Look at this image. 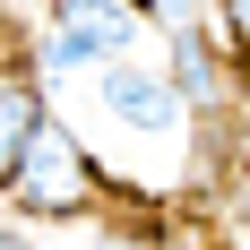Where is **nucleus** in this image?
I'll return each instance as SVG.
<instances>
[{
	"instance_id": "nucleus-1",
	"label": "nucleus",
	"mask_w": 250,
	"mask_h": 250,
	"mask_svg": "<svg viewBox=\"0 0 250 250\" xmlns=\"http://www.w3.org/2000/svg\"><path fill=\"white\" fill-rule=\"evenodd\" d=\"M138 35H147V9L138 0H52L43 43H35V78H95L112 61H138Z\"/></svg>"
},
{
	"instance_id": "nucleus-2",
	"label": "nucleus",
	"mask_w": 250,
	"mask_h": 250,
	"mask_svg": "<svg viewBox=\"0 0 250 250\" xmlns=\"http://www.w3.org/2000/svg\"><path fill=\"white\" fill-rule=\"evenodd\" d=\"M9 199L26 207V216H52V225H69V216H95L104 207V173H95V155L78 147L61 121L35 129V147H26V173Z\"/></svg>"
},
{
	"instance_id": "nucleus-3",
	"label": "nucleus",
	"mask_w": 250,
	"mask_h": 250,
	"mask_svg": "<svg viewBox=\"0 0 250 250\" xmlns=\"http://www.w3.org/2000/svg\"><path fill=\"white\" fill-rule=\"evenodd\" d=\"M95 104L121 129H138V138H173L190 121V104H181V86H173L164 61H112V69H95Z\"/></svg>"
},
{
	"instance_id": "nucleus-4",
	"label": "nucleus",
	"mask_w": 250,
	"mask_h": 250,
	"mask_svg": "<svg viewBox=\"0 0 250 250\" xmlns=\"http://www.w3.org/2000/svg\"><path fill=\"white\" fill-rule=\"evenodd\" d=\"M164 69H173V86H181V104H190V112H233V104H242V61H233L225 52V35H216V26H173V35H164Z\"/></svg>"
},
{
	"instance_id": "nucleus-5",
	"label": "nucleus",
	"mask_w": 250,
	"mask_h": 250,
	"mask_svg": "<svg viewBox=\"0 0 250 250\" xmlns=\"http://www.w3.org/2000/svg\"><path fill=\"white\" fill-rule=\"evenodd\" d=\"M43 121H52V104H43L35 61H0V190H18L26 147H35V129H43Z\"/></svg>"
},
{
	"instance_id": "nucleus-6",
	"label": "nucleus",
	"mask_w": 250,
	"mask_h": 250,
	"mask_svg": "<svg viewBox=\"0 0 250 250\" xmlns=\"http://www.w3.org/2000/svg\"><path fill=\"white\" fill-rule=\"evenodd\" d=\"M207 26L225 35V52L242 61V78H250V0H207Z\"/></svg>"
},
{
	"instance_id": "nucleus-7",
	"label": "nucleus",
	"mask_w": 250,
	"mask_h": 250,
	"mask_svg": "<svg viewBox=\"0 0 250 250\" xmlns=\"http://www.w3.org/2000/svg\"><path fill=\"white\" fill-rule=\"evenodd\" d=\"M138 9H147V26H164V35H173V26H199V18H207V0H138Z\"/></svg>"
},
{
	"instance_id": "nucleus-8",
	"label": "nucleus",
	"mask_w": 250,
	"mask_h": 250,
	"mask_svg": "<svg viewBox=\"0 0 250 250\" xmlns=\"http://www.w3.org/2000/svg\"><path fill=\"white\" fill-rule=\"evenodd\" d=\"M225 250H250V173L233 190V216H225Z\"/></svg>"
},
{
	"instance_id": "nucleus-9",
	"label": "nucleus",
	"mask_w": 250,
	"mask_h": 250,
	"mask_svg": "<svg viewBox=\"0 0 250 250\" xmlns=\"http://www.w3.org/2000/svg\"><path fill=\"white\" fill-rule=\"evenodd\" d=\"M95 250H155V242H147V233H104Z\"/></svg>"
},
{
	"instance_id": "nucleus-10",
	"label": "nucleus",
	"mask_w": 250,
	"mask_h": 250,
	"mask_svg": "<svg viewBox=\"0 0 250 250\" xmlns=\"http://www.w3.org/2000/svg\"><path fill=\"white\" fill-rule=\"evenodd\" d=\"M0 250H43V242H26V233H9V225H0Z\"/></svg>"
},
{
	"instance_id": "nucleus-11",
	"label": "nucleus",
	"mask_w": 250,
	"mask_h": 250,
	"mask_svg": "<svg viewBox=\"0 0 250 250\" xmlns=\"http://www.w3.org/2000/svg\"><path fill=\"white\" fill-rule=\"evenodd\" d=\"M242 121H250V104H242ZM242 164H250V147H242Z\"/></svg>"
},
{
	"instance_id": "nucleus-12",
	"label": "nucleus",
	"mask_w": 250,
	"mask_h": 250,
	"mask_svg": "<svg viewBox=\"0 0 250 250\" xmlns=\"http://www.w3.org/2000/svg\"><path fill=\"white\" fill-rule=\"evenodd\" d=\"M242 104H250V86H242Z\"/></svg>"
},
{
	"instance_id": "nucleus-13",
	"label": "nucleus",
	"mask_w": 250,
	"mask_h": 250,
	"mask_svg": "<svg viewBox=\"0 0 250 250\" xmlns=\"http://www.w3.org/2000/svg\"><path fill=\"white\" fill-rule=\"evenodd\" d=\"M242 86H250V78H242Z\"/></svg>"
}]
</instances>
